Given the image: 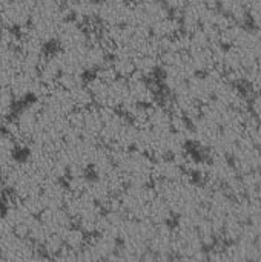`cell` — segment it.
Listing matches in <instances>:
<instances>
[]
</instances>
